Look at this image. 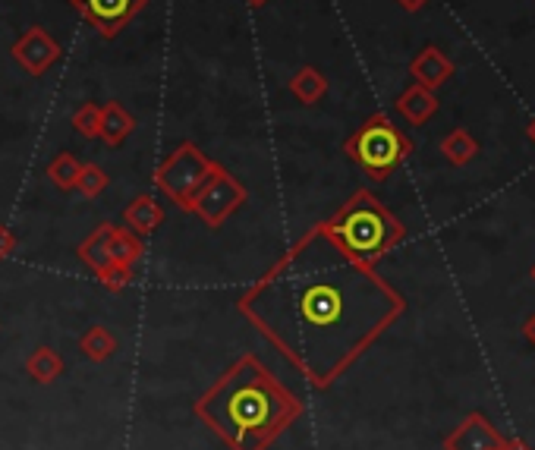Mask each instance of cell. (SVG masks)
<instances>
[{
	"instance_id": "28",
	"label": "cell",
	"mask_w": 535,
	"mask_h": 450,
	"mask_svg": "<svg viewBox=\"0 0 535 450\" xmlns=\"http://www.w3.org/2000/svg\"><path fill=\"white\" fill-rule=\"evenodd\" d=\"M246 4H249V7H265L268 0H246Z\"/></svg>"
},
{
	"instance_id": "20",
	"label": "cell",
	"mask_w": 535,
	"mask_h": 450,
	"mask_svg": "<svg viewBox=\"0 0 535 450\" xmlns=\"http://www.w3.org/2000/svg\"><path fill=\"white\" fill-rule=\"evenodd\" d=\"M79 170H82V164H79L70 152H63V155H57V158L48 164V180H51L57 189L70 192V189H76V183H79Z\"/></svg>"
},
{
	"instance_id": "13",
	"label": "cell",
	"mask_w": 535,
	"mask_h": 450,
	"mask_svg": "<svg viewBox=\"0 0 535 450\" xmlns=\"http://www.w3.org/2000/svg\"><path fill=\"white\" fill-rule=\"evenodd\" d=\"M123 221L133 233L139 237H148V233H155L164 221V208L152 199V196H139L130 205L123 208Z\"/></svg>"
},
{
	"instance_id": "22",
	"label": "cell",
	"mask_w": 535,
	"mask_h": 450,
	"mask_svg": "<svg viewBox=\"0 0 535 450\" xmlns=\"http://www.w3.org/2000/svg\"><path fill=\"white\" fill-rule=\"evenodd\" d=\"M73 130L82 139H95L98 130H101V104H82L73 114Z\"/></svg>"
},
{
	"instance_id": "21",
	"label": "cell",
	"mask_w": 535,
	"mask_h": 450,
	"mask_svg": "<svg viewBox=\"0 0 535 450\" xmlns=\"http://www.w3.org/2000/svg\"><path fill=\"white\" fill-rule=\"evenodd\" d=\"M107 183H111V177H107L98 164H82L76 189L82 192L85 199H95V196H101V192L107 189Z\"/></svg>"
},
{
	"instance_id": "29",
	"label": "cell",
	"mask_w": 535,
	"mask_h": 450,
	"mask_svg": "<svg viewBox=\"0 0 535 450\" xmlns=\"http://www.w3.org/2000/svg\"><path fill=\"white\" fill-rule=\"evenodd\" d=\"M529 139H532V142H535V120H532V123H529Z\"/></svg>"
},
{
	"instance_id": "7",
	"label": "cell",
	"mask_w": 535,
	"mask_h": 450,
	"mask_svg": "<svg viewBox=\"0 0 535 450\" xmlns=\"http://www.w3.org/2000/svg\"><path fill=\"white\" fill-rule=\"evenodd\" d=\"M148 0H70V7L85 19L101 38L120 35L145 10Z\"/></svg>"
},
{
	"instance_id": "1",
	"label": "cell",
	"mask_w": 535,
	"mask_h": 450,
	"mask_svg": "<svg viewBox=\"0 0 535 450\" xmlns=\"http://www.w3.org/2000/svg\"><path fill=\"white\" fill-rule=\"evenodd\" d=\"M237 306L312 388H328L403 315L406 299L315 224Z\"/></svg>"
},
{
	"instance_id": "3",
	"label": "cell",
	"mask_w": 535,
	"mask_h": 450,
	"mask_svg": "<svg viewBox=\"0 0 535 450\" xmlns=\"http://www.w3.org/2000/svg\"><path fill=\"white\" fill-rule=\"evenodd\" d=\"M321 230H325L350 259L362 265H375L406 237V227L400 224V218H394V211L384 208L375 192L369 189H356L353 196L337 208L334 218L321 221Z\"/></svg>"
},
{
	"instance_id": "2",
	"label": "cell",
	"mask_w": 535,
	"mask_h": 450,
	"mask_svg": "<svg viewBox=\"0 0 535 450\" xmlns=\"http://www.w3.org/2000/svg\"><path fill=\"white\" fill-rule=\"evenodd\" d=\"M303 413L287 384L259 356H240L196 400V416L233 450H268Z\"/></svg>"
},
{
	"instance_id": "11",
	"label": "cell",
	"mask_w": 535,
	"mask_h": 450,
	"mask_svg": "<svg viewBox=\"0 0 535 450\" xmlns=\"http://www.w3.org/2000/svg\"><path fill=\"white\" fill-rule=\"evenodd\" d=\"M397 111L406 123H413V126H422L428 123L435 114H438V98L432 89H425V85H410L400 98H397Z\"/></svg>"
},
{
	"instance_id": "30",
	"label": "cell",
	"mask_w": 535,
	"mask_h": 450,
	"mask_svg": "<svg viewBox=\"0 0 535 450\" xmlns=\"http://www.w3.org/2000/svg\"><path fill=\"white\" fill-rule=\"evenodd\" d=\"M529 277H532V281H535V265H532V271H529Z\"/></svg>"
},
{
	"instance_id": "23",
	"label": "cell",
	"mask_w": 535,
	"mask_h": 450,
	"mask_svg": "<svg viewBox=\"0 0 535 450\" xmlns=\"http://www.w3.org/2000/svg\"><path fill=\"white\" fill-rule=\"evenodd\" d=\"M98 281H101V287L104 290H111V293H120L126 284L133 281V268H126V265H107L101 274H98Z\"/></svg>"
},
{
	"instance_id": "8",
	"label": "cell",
	"mask_w": 535,
	"mask_h": 450,
	"mask_svg": "<svg viewBox=\"0 0 535 450\" xmlns=\"http://www.w3.org/2000/svg\"><path fill=\"white\" fill-rule=\"evenodd\" d=\"M13 60L23 67L29 76H41L48 67H54V63L60 60V45L57 41L41 29V26H32L26 29L23 35H19L13 41Z\"/></svg>"
},
{
	"instance_id": "9",
	"label": "cell",
	"mask_w": 535,
	"mask_h": 450,
	"mask_svg": "<svg viewBox=\"0 0 535 450\" xmlns=\"http://www.w3.org/2000/svg\"><path fill=\"white\" fill-rule=\"evenodd\" d=\"M501 447H504V435L482 413H469L444 438V450H501Z\"/></svg>"
},
{
	"instance_id": "24",
	"label": "cell",
	"mask_w": 535,
	"mask_h": 450,
	"mask_svg": "<svg viewBox=\"0 0 535 450\" xmlns=\"http://www.w3.org/2000/svg\"><path fill=\"white\" fill-rule=\"evenodd\" d=\"M13 252H16V233L0 224V259H10Z\"/></svg>"
},
{
	"instance_id": "6",
	"label": "cell",
	"mask_w": 535,
	"mask_h": 450,
	"mask_svg": "<svg viewBox=\"0 0 535 450\" xmlns=\"http://www.w3.org/2000/svg\"><path fill=\"white\" fill-rule=\"evenodd\" d=\"M246 202V186L230 174V170L218 167L208 177V183L196 192L189 211L202 218L208 227H221L230 214H237Z\"/></svg>"
},
{
	"instance_id": "27",
	"label": "cell",
	"mask_w": 535,
	"mask_h": 450,
	"mask_svg": "<svg viewBox=\"0 0 535 450\" xmlns=\"http://www.w3.org/2000/svg\"><path fill=\"white\" fill-rule=\"evenodd\" d=\"M501 450H532L526 441H520V438H504V447Z\"/></svg>"
},
{
	"instance_id": "16",
	"label": "cell",
	"mask_w": 535,
	"mask_h": 450,
	"mask_svg": "<svg viewBox=\"0 0 535 450\" xmlns=\"http://www.w3.org/2000/svg\"><path fill=\"white\" fill-rule=\"evenodd\" d=\"M441 152L454 167H463L479 155V142L469 136V130H463V126H454V130L441 139Z\"/></svg>"
},
{
	"instance_id": "25",
	"label": "cell",
	"mask_w": 535,
	"mask_h": 450,
	"mask_svg": "<svg viewBox=\"0 0 535 450\" xmlns=\"http://www.w3.org/2000/svg\"><path fill=\"white\" fill-rule=\"evenodd\" d=\"M397 4H400V7H403L406 13H419V10H422V7L428 4V0H397Z\"/></svg>"
},
{
	"instance_id": "12",
	"label": "cell",
	"mask_w": 535,
	"mask_h": 450,
	"mask_svg": "<svg viewBox=\"0 0 535 450\" xmlns=\"http://www.w3.org/2000/svg\"><path fill=\"white\" fill-rule=\"evenodd\" d=\"M136 130V117L126 111L120 101H107L101 107V130L98 136L107 142V145H120L123 139H130Z\"/></svg>"
},
{
	"instance_id": "26",
	"label": "cell",
	"mask_w": 535,
	"mask_h": 450,
	"mask_svg": "<svg viewBox=\"0 0 535 450\" xmlns=\"http://www.w3.org/2000/svg\"><path fill=\"white\" fill-rule=\"evenodd\" d=\"M523 334H526V340H529V344L535 347V312L526 318V325H523Z\"/></svg>"
},
{
	"instance_id": "17",
	"label": "cell",
	"mask_w": 535,
	"mask_h": 450,
	"mask_svg": "<svg viewBox=\"0 0 535 450\" xmlns=\"http://www.w3.org/2000/svg\"><path fill=\"white\" fill-rule=\"evenodd\" d=\"M26 372L29 378H35L38 384H51L63 375V356L54 347H38L29 359H26Z\"/></svg>"
},
{
	"instance_id": "10",
	"label": "cell",
	"mask_w": 535,
	"mask_h": 450,
	"mask_svg": "<svg viewBox=\"0 0 535 450\" xmlns=\"http://www.w3.org/2000/svg\"><path fill=\"white\" fill-rule=\"evenodd\" d=\"M410 76L416 79V85H425V89L435 92V89H441V85L454 76V63H451V57H447L441 48L428 45V48H422V51L413 57Z\"/></svg>"
},
{
	"instance_id": "18",
	"label": "cell",
	"mask_w": 535,
	"mask_h": 450,
	"mask_svg": "<svg viewBox=\"0 0 535 450\" xmlns=\"http://www.w3.org/2000/svg\"><path fill=\"white\" fill-rule=\"evenodd\" d=\"M290 92H293L296 101L318 104L321 98H325V92H328V79L321 76V70H315V67H303L290 79Z\"/></svg>"
},
{
	"instance_id": "5",
	"label": "cell",
	"mask_w": 535,
	"mask_h": 450,
	"mask_svg": "<svg viewBox=\"0 0 535 450\" xmlns=\"http://www.w3.org/2000/svg\"><path fill=\"white\" fill-rule=\"evenodd\" d=\"M221 164H214L196 142H180L174 152H170L158 170H155V183L164 196L174 202L177 208L189 211L196 192L208 183V177L218 170Z\"/></svg>"
},
{
	"instance_id": "4",
	"label": "cell",
	"mask_w": 535,
	"mask_h": 450,
	"mask_svg": "<svg viewBox=\"0 0 535 450\" xmlns=\"http://www.w3.org/2000/svg\"><path fill=\"white\" fill-rule=\"evenodd\" d=\"M344 152L350 161H356L372 180H388L394 170L410 158L413 142L406 139L397 126L384 117V114H372L359 130L344 142Z\"/></svg>"
},
{
	"instance_id": "14",
	"label": "cell",
	"mask_w": 535,
	"mask_h": 450,
	"mask_svg": "<svg viewBox=\"0 0 535 450\" xmlns=\"http://www.w3.org/2000/svg\"><path fill=\"white\" fill-rule=\"evenodd\" d=\"M107 252L117 265L133 268L136 262H142L145 255V243L139 233H133L130 227H111V240H107Z\"/></svg>"
},
{
	"instance_id": "19",
	"label": "cell",
	"mask_w": 535,
	"mask_h": 450,
	"mask_svg": "<svg viewBox=\"0 0 535 450\" xmlns=\"http://www.w3.org/2000/svg\"><path fill=\"white\" fill-rule=\"evenodd\" d=\"M117 337L107 331V328H101V325H92L89 331H85L82 337H79V350L89 356L92 362H107L114 353H117Z\"/></svg>"
},
{
	"instance_id": "15",
	"label": "cell",
	"mask_w": 535,
	"mask_h": 450,
	"mask_svg": "<svg viewBox=\"0 0 535 450\" xmlns=\"http://www.w3.org/2000/svg\"><path fill=\"white\" fill-rule=\"evenodd\" d=\"M111 227H114V224H101V227H95V230H92V237L76 249V252H79V259H82L85 265H89L95 274H101L107 265H114L111 252H107V240H111Z\"/></svg>"
}]
</instances>
